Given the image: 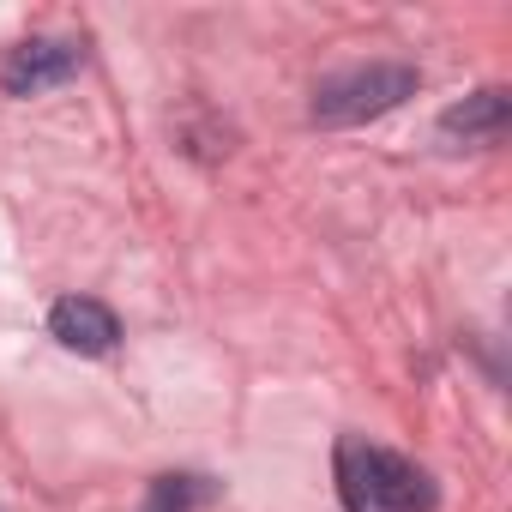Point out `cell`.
Listing matches in <instances>:
<instances>
[{
    "label": "cell",
    "instance_id": "obj_1",
    "mask_svg": "<svg viewBox=\"0 0 512 512\" xmlns=\"http://www.w3.org/2000/svg\"><path fill=\"white\" fill-rule=\"evenodd\" d=\"M338 500L344 512H434L440 506V488L422 464H410L404 452H386V446H368L356 434L338 440Z\"/></svg>",
    "mask_w": 512,
    "mask_h": 512
},
{
    "label": "cell",
    "instance_id": "obj_2",
    "mask_svg": "<svg viewBox=\"0 0 512 512\" xmlns=\"http://www.w3.org/2000/svg\"><path fill=\"white\" fill-rule=\"evenodd\" d=\"M422 91V73L404 67V61H368V67H344L332 79L314 85V103H308V121L314 127H362V121H380L392 115L398 103H410Z\"/></svg>",
    "mask_w": 512,
    "mask_h": 512
},
{
    "label": "cell",
    "instance_id": "obj_3",
    "mask_svg": "<svg viewBox=\"0 0 512 512\" xmlns=\"http://www.w3.org/2000/svg\"><path fill=\"white\" fill-rule=\"evenodd\" d=\"M85 67V43L79 37H31L7 55V67H0V85H7V97H43L67 79H79Z\"/></svg>",
    "mask_w": 512,
    "mask_h": 512
},
{
    "label": "cell",
    "instance_id": "obj_4",
    "mask_svg": "<svg viewBox=\"0 0 512 512\" xmlns=\"http://www.w3.org/2000/svg\"><path fill=\"white\" fill-rule=\"evenodd\" d=\"M506 127H512V97L500 85H488V91H470L464 103H452L434 121V139L446 151H488V145L506 139Z\"/></svg>",
    "mask_w": 512,
    "mask_h": 512
},
{
    "label": "cell",
    "instance_id": "obj_5",
    "mask_svg": "<svg viewBox=\"0 0 512 512\" xmlns=\"http://www.w3.org/2000/svg\"><path fill=\"white\" fill-rule=\"evenodd\" d=\"M49 338L61 350H73V356H109L121 344V320L97 296H61L49 308Z\"/></svg>",
    "mask_w": 512,
    "mask_h": 512
},
{
    "label": "cell",
    "instance_id": "obj_6",
    "mask_svg": "<svg viewBox=\"0 0 512 512\" xmlns=\"http://www.w3.org/2000/svg\"><path fill=\"white\" fill-rule=\"evenodd\" d=\"M217 500V482L199 476V470H163L151 488H145V506L139 512H199Z\"/></svg>",
    "mask_w": 512,
    "mask_h": 512
}]
</instances>
